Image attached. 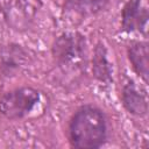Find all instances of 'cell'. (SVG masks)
<instances>
[{"label":"cell","mask_w":149,"mask_h":149,"mask_svg":"<svg viewBox=\"0 0 149 149\" xmlns=\"http://www.w3.org/2000/svg\"><path fill=\"white\" fill-rule=\"evenodd\" d=\"M71 147L98 149L107 142L108 125L105 113L97 106L83 105L71 116L68 127Z\"/></svg>","instance_id":"obj_1"},{"label":"cell","mask_w":149,"mask_h":149,"mask_svg":"<svg viewBox=\"0 0 149 149\" xmlns=\"http://www.w3.org/2000/svg\"><path fill=\"white\" fill-rule=\"evenodd\" d=\"M42 107V94L30 86H22L3 93L0 98V113L8 120H21Z\"/></svg>","instance_id":"obj_2"},{"label":"cell","mask_w":149,"mask_h":149,"mask_svg":"<svg viewBox=\"0 0 149 149\" xmlns=\"http://www.w3.org/2000/svg\"><path fill=\"white\" fill-rule=\"evenodd\" d=\"M51 55L59 66L81 69L86 64L87 44L78 31H65L57 36L51 45Z\"/></svg>","instance_id":"obj_3"},{"label":"cell","mask_w":149,"mask_h":149,"mask_svg":"<svg viewBox=\"0 0 149 149\" xmlns=\"http://www.w3.org/2000/svg\"><path fill=\"white\" fill-rule=\"evenodd\" d=\"M148 19V8L142 3V0H127L121 10V28L126 33L137 31L146 36Z\"/></svg>","instance_id":"obj_4"},{"label":"cell","mask_w":149,"mask_h":149,"mask_svg":"<svg viewBox=\"0 0 149 149\" xmlns=\"http://www.w3.org/2000/svg\"><path fill=\"white\" fill-rule=\"evenodd\" d=\"M121 102L125 109L135 116H146L148 113L147 90L133 79H127L122 85Z\"/></svg>","instance_id":"obj_5"},{"label":"cell","mask_w":149,"mask_h":149,"mask_svg":"<svg viewBox=\"0 0 149 149\" xmlns=\"http://www.w3.org/2000/svg\"><path fill=\"white\" fill-rule=\"evenodd\" d=\"M28 62V52L17 43H8L0 49V71L5 77L16 74Z\"/></svg>","instance_id":"obj_6"},{"label":"cell","mask_w":149,"mask_h":149,"mask_svg":"<svg viewBox=\"0 0 149 149\" xmlns=\"http://www.w3.org/2000/svg\"><path fill=\"white\" fill-rule=\"evenodd\" d=\"M92 73L94 78L106 85L113 81V66L108 59V51L102 42H98L92 56Z\"/></svg>","instance_id":"obj_7"},{"label":"cell","mask_w":149,"mask_h":149,"mask_svg":"<svg viewBox=\"0 0 149 149\" xmlns=\"http://www.w3.org/2000/svg\"><path fill=\"white\" fill-rule=\"evenodd\" d=\"M127 55L135 73L144 83H148V77H149L148 43L146 41H137L132 43L127 49Z\"/></svg>","instance_id":"obj_8"},{"label":"cell","mask_w":149,"mask_h":149,"mask_svg":"<svg viewBox=\"0 0 149 149\" xmlns=\"http://www.w3.org/2000/svg\"><path fill=\"white\" fill-rule=\"evenodd\" d=\"M109 2L111 0H69L68 6L80 15L90 16L105 9Z\"/></svg>","instance_id":"obj_9"},{"label":"cell","mask_w":149,"mask_h":149,"mask_svg":"<svg viewBox=\"0 0 149 149\" xmlns=\"http://www.w3.org/2000/svg\"><path fill=\"white\" fill-rule=\"evenodd\" d=\"M17 2L24 10H29L33 7H35L37 2H40V0H17Z\"/></svg>","instance_id":"obj_10"}]
</instances>
